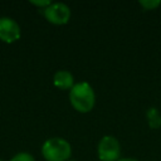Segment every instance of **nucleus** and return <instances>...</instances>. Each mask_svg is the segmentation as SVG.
<instances>
[{
	"mask_svg": "<svg viewBox=\"0 0 161 161\" xmlns=\"http://www.w3.org/2000/svg\"><path fill=\"white\" fill-rule=\"evenodd\" d=\"M69 102L79 113H88L96 103V94L92 86L87 82L75 83L69 91Z\"/></svg>",
	"mask_w": 161,
	"mask_h": 161,
	"instance_id": "1",
	"label": "nucleus"
},
{
	"mask_svg": "<svg viewBox=\"0 0 161 161\" xmlns=\"http://www.w3.org/2000/svg\"><path fill=\"white\" fill-rule=\"evenodd\" d=\"M42 155L47 161H68L72 155V146L62 137H52L43 143Z\"/></svg>",
	"mask_w": 161,
	"mask_h": 161,
	"instance_id": "2",
	"label": "nucleus"
},
{
	"mask_svg": "<svg viewBox=\"0 0 161 161\" xmlns=\"http://www.w3.org/2000/svg\"><path fill=\"white\" fill-rule=\"evenodd\" d=\"M97 156L101 161H117L121 156L119 141L113 136H103L97 146Z\"/></svg>",
	"mask_w": 161,
	"mask_h": 161,
	"instance_id": "3",
	"label": "nucleus"
},
{
	"mask_svg": "<svg viewBox=\"0 0 161 161\" xmlns=\"http://www.w3.org/2000/svg\"><path fill=\"white\" fill-rule=\"evenodd\" d=\"M44 18L54 25H64L70 19V9L64 3H52L45 9H42Z\"/></svg>",
	"mask_w": 161,
	"mask_h": 161,
	"instance_id": "4",
	"label": "nucleus"
},
{
	"mask_svg": "<svg viewBox=\"0 0 161 161\" xmlns=\"http://www.w3.org/2000/svg\"><path fill=\"white\" fill-rule=\"evenodd\" d=\"M20 38L19 24L8 16L0 18V40L5 43H14Z\"/></svg>",
	"mask_w": 161,
	"mask_h": 161,
	"instance_id": "5",
	"label": "nucleus"
},
{
	"mask_svg": "<svg viewBox=\"0 0 161 161\" xmlns=\"http://www.w3.org/2000/svg\"><path fill=\"white\" fill-rule=\"evenodd\" d=\"M53 83L59 89H72L74 86V78L68 70H58L53 77Z\"/></svg>",
	"mask_w": 161,
	"mask_h": 161,
	"instance_id": "6",
	"label": "nucleus"
},
{
	"mask_svg": "<svg viewBox=\"0 0 161 161\" xmlns=\"http://www.w3.org/2000/svg\"><path fill=\"white\" fill-rule=\"evenodd\" d=\"M147 125L152 130H157L161 127V114L156 107H150L146 112Z\"/></svg>",
	"mask_w": 161,
	"mask_h": 161,
	"instance_id": "7",
	"label": "nucleus"
},
{
	"mask_svg": "<svg viewBox=\"0 0 161 161\" xmlns=\"http://www.w3.org/2000/svg\"><path fill=\"white\" fill-rule=\"evenodd\" d=\"M138 4L145 10H153V9H156L157 6L161 5V1L160 0H140Z\"/></svg>",
	"mask_w": 161,
	"mask_h": 161,
	"instance_id": "8",
	"label": "nucleus"
},
{
	"mask_svg": "<svg viewBox=\"0 0 161 161\" xmlns=\"http://www.w3.org/2000/svg\"><path fill=\"white\" fill-rule=\"evenodd\" d=\"M10 161H35V158L28 152H19L14 157H11Z\"/></svg>",
	"mask_w": 161,
	"mask_h": 161,
	"instance_id": "9",
	"label": "nucleus"
},
{
	"mask_svg": "<svg viewBox=\"0 0 161 161\" xmlns=\"http://www.w3.org/2000/svg\"><path fill=\"white\" fill-rule=\"evenodd\" d=\"M33 5H35V6H39V8H42V9H45L47 6H49L50 4H52V1H49V0H43V1H36V0H31L30 1Z\"/></svg>",
	"mask_w": 161,
	"mask_h": 161,
	"instance_id": "10",
	"label": "nucleus"
},
{
	"mask_svg": "<svg viewBox=\"0 0 161 161\" xmlns=\"http://www.w3.org/2000/svg\"><path fill=\"white\" fill-rule=\"evenodd\" d=\"M117 161H138V160L132 158V157H123V158H119V160H117Z\"/></svg>",
	"mask_w": 161,
	"mask_h": 161,
	"instance_id": "11",
	"label": "nucleus"
},
{
	"mask_svg": "<svg viewBox=\"0 0 161 161\" xmlns=\"http://www.w3.org/2000/svg\"><path fill=\"white\" fill-rule=\"evenodd\" d=\"M68 161H74V160H68Z\"/></svg>",
	"mask_w": 161,
	"mask_h": 161,
	"instance_id": "12",
	"label": "nucleus"
},
{
	"mask_svg": "<svg viewBox=\"0 0 161 161\" xmlns=\"http://www.w3.org/2000/svg\"><path fill=\"white\" fill-rule=\"evenodd\" d=\"M0 161H1V160H0Z\"/></svg>",
	"mask_w": 161,
	"mask_h": 161,
	"instance_id": "13",
	"label": "nucleus"
}]
</instances>
